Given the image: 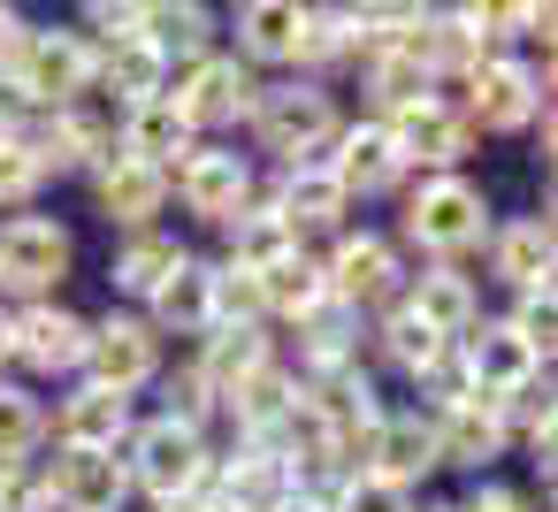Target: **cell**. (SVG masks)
Masks as SVG:
<instances>
[{
    "label": "cell",
    "instance_id": "cell-1",
    "mask_svg": "<svg viewBox=\"0 0 558 512\" xmlns=\"http://www.w3.org/2000/svg\"><path fill=\"white\" fill-rule=\"evenodd\" d=\"M253 138H260V154H276L283 169H314V161H329V146H337V100H329V85L322 77H291V85H260V100H253Z\"/></svg>",
    "mask_w": 558,
    "mask_h": 512
},
{
    "label": "cell",
    "instance_id": "cell-2",
    "mask_svg": "<svg viewBox=\"0 0 558 512\" xmlns=\"http://www.w3.org/2000/svg\"><path fill=\"white\" fill-rule=\"evenodd\" d=\"M405 237L428 253V260H459L489 237V199L474 176H421L405 192Z\"/></svg>",
    "mask_w": 558,
    "mask_h": 512
},
{
    "label": "cell",
    "instance_id": "cell-3",
    "mask_svg": "<svg viewBox=\"0 0 558 512\" xmlns=\"http://www.w3.org/2000/svg\"><path fill=\"white\" fill-rule=\"evenodd\" d=\"M459 108L474 131H535L550 115V85L535 62L520 54H482L466 77H459Z\"/></svg>",
    "mask_w": 558,
    "mask_h": 512
},
{
    "label": "cell",
    "instance_id": "cell-4",
    "mask_svg": "<svg viewBox=\"0 0 558 512\" xmlns=\"http://www.w3.org/2000/svg\"><path fill=\"white\" fill-rule=\"evenodd\" d=\"M70 268H77V237L54 215H9L0 222V291L39 306L70 283Z\"/></svg>",
    "mask_w": 558,
    "mask_h": 512
},
{
    "label": "cell",
    "instance_id": "cell-5",
    "mask_svg": "<svg viewBox=\"0 0 558 512\" xmlns=\"http://www.w3.org/2000/svg\"><path fill=\"white\" fill-rule=\"evenodd\" d=\"M207 436L199 428H177V420H131V436H123V474H131V489H146L154 504L161 497H192L199 489V474H207Z\"/></svg>",
    "mask_w": 558,
    "mask_h": 512
},
{
    "label": "cell",
    "instance_id": "cell-6",
    "mask_svg": "<svg viewBox=\"0 0 558 512\" xmlns=\"http://www.w3.org/2000/svg\"><path fill=\"white\" fill-rule=\"evenodd\" d=\"M192 131H230V123H245L253 115V100H260V77L238 62V54H199V62H177L169 70V93H161Z\"/></svg>",
    "mask_w": 558,
    "mask_h": 512
},
{
    "label": "cell",
    "instance_id": "cell-7",
    "mask_svg": "<svg viewBox=\"0 0 558 512\" xmlns=\"http://www.w3.org/2000/svg\"><path fill=\"white\" fill-rule=\"evenodd\" d=\"M322 291L337 306H352V314H383L405 291V260H398V245L383 230H344L329 245V260H322Z\"/></svg>",
    "mask_w": 558,
    "mask_h": 512
},
{
    "label": "cell",
    "instance_id": "cell-8",
    "mask_svg": "<svg viewBox=\"0 0 558 512\" xmlns=\"http://www.w3.org/2000/svg\"><path fill=\"white\" fill-rule=\"evenodd\" d=\"M383 131H390V146H398V161L421 169V176H459V161L474 154V123H466V108H459L451 93H428V100L398 108Z\"/></svg>",
    "mask_w": 558,
    "mask_h": 512
},
{
    "label": "cell",
    "instance_id": "cell-9",
    "mask_svg": "<svg viewBox=\"0 0 558 512\" xmlns=\"http://www.w3.org/2000/svg\"><path fill=\"white\" fill-rule=\"evenodd\" d=\"M169 192L184 199V215H192V222L230 230V222L253 207V161H245L238 146H192V154H184V169L169 176Z\"/></svg>",
    "mask_w": 558,
    "mask_h": 512
},
{
    "label": "cell",
    "instance_id": "cell-10",
    "mask_svg": "<svg viewBox=\"0 0 558 512\" xmlns=\"http://www.w3.org/2000/svg\"><path fill=\"white\" fill-rule=\"evenodd\" d=\"M93 390H116V398H131V390H146L154 375H161V337L146 329V314H100L93 329H85V367H77Z\"/></svg>",
    "mask_w": 558,
    "mask_h": 512
},
{
    "label": "cell",
    "instance_id": "cell-11",
    "mask_svg": "<svg viewBox=\"0 0 558 512\" xmlns=\"http://www.w3.org/2000/svg\"><path fill=\"white\" fill-rule=\"evenodd\" d=\"M85 314L39 298V306H16L9 314V359H24L32 375H77L85 367Z\"/></svg>",
    "mask_w": 558,
    "mask_h": 512
},
{
    "label": "cell",
    "instance_id": "cell-12",
    "mask_svg": "<svg viewBox=\"0 0 558 512\" xmlns=\"http://www.w3.org/2000/svg\"><path fill=\"white\" fill-rule=\"evenodd\" d=\"M451 352H459V375H466V390H474V398H505V390H520V382H535V375H543V359H535L505 321H474Z\"/></svg>",
    "mask_w": 558,
    "mask_h": 512
},
{
    "label": "cell",
    "instance_id": "cell-13",
    "mask_svg": "<svg viewBox=\"0 0 558 512\" xmlns=\"http://www.w3.org/2000/svg\"><path fill=\"white\" fill-rule=\"evenodd\" d=\"M131 398H116V390H93V382H77L54 413H47V436L62 443V451H123V436H131Z\"/></svg>",
    "mask_w": 558,
    "mask_h": 512
},
{
    "label": "cell",
    "instance_id": "cell-14",
    "mask_svg": "<svg viewBox=\"0 0 558 512\" xmlns=\"http://www.w3.org/2000/svg\"><path fill=\"white\" fill-rule=\"evenodd\" d=\"M428 436H436V466H466L482 474L489 459H505V420L489 398H451L428 413Z\"/></svg>",
    "mask_w": 558,
    "mask_h": 512
},
{
    "label": "cell",
    "instance_id": "cell-15",
    "mask_svg": "<svg viewBox=\"0 0 558 512\" xmlns=\"http://www.w3.org/2000/svg\"><path fill=\"white\" fill-rule=\"evenodd\" d=\"M47 481H54V512H123L131 497L123 451H54Z\"/></svg>",
    "mask_w": 558,
    "mask_h": 512
},
{
    "label": "cell",
    "instance_id": "cell-16",
    "mask_svg": "<svg viewBox=\"0 0 558 512\" xmlns=\"http://www.w3.org/2000/svg\"><path fill=\"white\" fill-rule=\"evenodd\" d=\"M329 176L344 184V199H375V192L405 184V161H398L390 131L367 115V123H344V131H337V146H329Z\"/></svg>",
    "mask_w": 558,
    "mask_h": 512
},
{
    "label": "cell",
    "instance_id": "cell-17",
    "mask_svg": "<svg viewBox=\"0 0 558 512\" xmlns=\"http://www.w3.org/2000/svg\"><path fill=\"white\" fill-rule=\"evenodd\" d=\"M268 207L291 222L299 245H306V237H344V215H352V199H344V184L329 176V161H314V169H283V184H276Z\"/></svg>",
    "mask_w": 558,
    "mask_h": 512
},
{
    "label": "cell",
    "instance_id": "cell-18",
    "mask_svg": "<svg viewBox=\"0 0 558 512\" xmlns=\"http://www.w3.org/2000/svg\"><path fill=\"white\" fill-rule=\"evenodd\" d=\"M116 146H123V161L177 176V169H184V154L199 146V131H192V123H184L169 100H138V108H123V123H116Z\"/></svg>",
    "mask_w": 558,
    "mask_h": 512
},
{
    "label": "cell",
    "instance_id": "cell-19",
    "mask_svg": "<svg viewBox=\"0 0 558 512\" xmlns=\"http://www.w3.org/2000/svg\"><path fill=\"white\" fill-rule=\"evenodd\" d=\"M550 268H558V237H550V215H520L505 230H489V276L505 291H550Z\"/></svg>",
    "mask_w": 558,
    "mask_h": 512
},
{
    "label": "cell",
    "instance_id": "cell-20",
    "mask_svg": "<svg viewBox=\"0 0 558 512\" xmlns=\"http://www.w3.org/2000/svg\"><path fill=\"white\" fill-rule=\"evenodd\" d=\"M367 474L390 489H421V474H436V436L428 413H383L367 436Z\"/></svg>",
    "mask_w": 558,
    "mask_h": 512
},
{
    "label": "cell",
    "instance_id": "cell-21",
    "mask_svg": "<svg viewBox=\"0 0 558 512\" xmlns=\"http://www.w3.org/2000/svg\"><path fill=\"white\" fill-rule=\"evenodd\" d=\"M146 329L154 337H207L215 329V260L184 253V268L146 298Z\"/></svg>",
    "mask_w": 558,
    "mask_h": 512
},
{
    "label": "cell",
    "instance_id": "cell-22",
    "mask_svg": "<svg viewBox=\"0 0 558 512\" xmlns=\"http://www.w3.org/2000/svg\"><path fill=\"white\" fill-rule=\"evenodd\" d=\"M93 199H100L108 230L138 237V230H154V215L169 207V176H161V169H138V161H108V169L93 176Z\"/></svg>",
    "mask_w": 558,
    "mask_h": 512
},
{
    "label": "cell",
    "instance_id": "cell-23",
    "mask_svg": "<svg viewBox=\"0 0 558 512\" xmlns=\"http://www.w3.org/2000/svg\"><path fill=\"white\" fill-rule=\"evenodd\" d=\"M268 359H276V337H268V329H207L199 352H192L199 382L215 390V413H222V398H230L238 382H253Z\"/></svg>",
    "mask_w": 558,
    "mask_h": 512
},
{
    "label": "cell",
    "instance_id": "cell-24",
    "mask_svg": "<svg viewBox=\"0 0 558 512\" xmlns=\"http://www.w3.org/2000/svg\"><path fill=\"white\" fill-rule=\"evenodd\" d=\"M405 306H413V321H428L444 344H459L474 321H482V298H474V283L459 276V268H428V276H405V291H398Z\"/></svg>",
    "mask_w": 558,
    "mask_h": 512
},
{
    "label": "cell",
    "instance_id": "cell-25",
    "mask_svg": "<svg viewBox=\"0 0 558 512\" xmlns=\"http://www.w3.org/2000/svg\"><path fill=\"white\" fill-rule=\"evenodd\" d=\"M138 39L177 70V62L215 54V16L199 9V0H146V9H138Z\"/></svg>",
    "mask_w": 558,
    "mask_h": 512
},
{
    "label": "cell",
    "instance_id": "cell-26",
    "mask_svg": "<svg viewBox=\"0 0 558 512\" xmlns=\"http://www.w3.org/2000/svg\"><path fill=\"white\" fill-rule=\"evenodd\" d=\"M299 32H306L299 0H245L238 9V62L245 70H260V62H291L299 70Z\"/></svg>",
    "mask_w": 558,
    "mask_h": 512
},
{
    "label": "cell",
    "instance_id": "cell-27",
    "mask_svg": "<svg viewBox=\"0 0 558 512\" xmlns=\"http://www.w3.org/2000/svg\"><path fill=\"white\" fill-rule=\"evenodd\" d=\"M291 405H299V375H291L283 359H268L253 382H238V390L222 398V413L238 420V443H268V436L283 428Z\"/></svg>",
    "mask_w": 558,
    "mask_h": 512
},
{
    "label": "cell",
    "instance_id": "cell-28",
    "mask_svg": "<svg viewBox=\"0 0 558 512\" xmlns=\"http://www.w3.org/2000/svg\"><path fill=\"white\" fill-rule=\"evenodd\" d=\"M375 352H383V359H390L405 382H421L428 367H444V359H451V344H444L428 321H413V306H405V298L375 314Z\"/></svg>",
    "mask_w": 558,
    "mask_h": 512
},
{
    "label": "cell",
    "instance_id": "cell-29",
    "mask_svg": "<svg viewBox=\"0 0 558 512\" xmlns=\"http://www.w3.org/2000/svg\"><path fill=\"white\" fill-rule=\"evenodd\" d=\"M291 329H299V375H306V367H344V359H360V314L337 306V298H314Z\"/></svg>",
    "mask_w": 558,
    "mask_h": 512
},
{
    "label": "cell",
    "instance_id": "cell-30",
    "mask_svg": "<svg viewBox=\"0 0 558 512\" xmlns=\"http://www.w3.org/2000/svg\"><path fill=\"white\" fill-rule=\"evenodd\" d=\"M177 268H184V245H177L169 230H138V237H123V253H116L108 283H116L123 298H154Z\"/></svg>",
    "mask_w": 558,
    "mask_h": 512
},
{
    "label": "cell",
    "instance_id": "cell-31",
    "mask_svg": "<svg viewBox=\"0 0 558 512\" xmlns=\"http://www.w3.org/2000/svg\"><path fill=\"white\" fill-rule=\"evenodd\" d=\"M222 237H230V268H245V276H268L276 260L306 253V245L291 237V222H283L276 207H245V215H238V222H230Z\"/></svg>",
    "mask_w": 558,
    "mask_h": 512
},
{
    "label": "cell",
    "instance_id": "cell-32",
    "mask_svg": "<svg viewBox=\"0 0 558 512\" xmlns=\"http://www.w3.org/2000/svg\"><path fill=\"white\" fill-rule=\"evenodd\" d=\"M436 93V77L413 62V54H367V100H375V123H390L398 108H413V100H428Z\"/></svg>",
    "mask_w": 558,
    "mask_h": 512
},
{
    "label": "cell",
    "instance_id": "cell-33",
    "mask_svg": "<svg viewBox=\"0 0 558 512\" xmlns=\"http://www.w3.org/2000/svg\"><path fill=\"white\" fill-rule=\"evenodd\" d=\"M360 54V9H306V32H299V70H329V62H352Z\"/></svg>",
    "mask_w": 558,
    "mask_h": 512
},
{
    "label": "cell",
    "instance_id": "cell-34",
    "mask_svg": "<svg viewBox=\"0 0 558 512\" xmlns=\"http://www.w3.org/2000/svg\"><path fill=\"white\" fill-rule=\"evenodd\" d=\"M314 298H329V291H322V260H314V253H291V260H276V268L260 276V306H268V314H283V321H299Z\"/></svg>",
    "mask_w": 558,
    "mask_h": 512
},
{
    "label": "cell",
    "instance_id": "cell-35",
    "mask_svg": "<svg viewBox=\"0 0 558 512\" xmlns=\"http://www.w3.org/2000/svg\"><path fill=\"white\" fill-rule=\"evenodd\" d=\"M47 443V405L16 382H0V459H39Z\"/></svg>",
    "mask_w": 558,
    "mask_h": 512
},
{
    "label": "cell",
    "instance_id": "cell-36",
    "mask_svg": "<svg viewBox=\"0 0 558 512\" xmlns=\"http://www.w3.org/2000/svg\"><path fill=\"white\" fill-rule=\"evenodd\" d=\"M268 321V306H260V276H245V268H215V329H260Z\"/></svg>",
    "mask_w": 558,
    "mask_h": 512
},
{
    "label": "cell",
    "instance_id": "cell-37",
    "mask_svg": "<svg viewBox=\"0 0 558 512\" xmlns=\"http://www.w3.org/2000/svg\"><path fill=\"white\" fill-rule=\"evenodd\" d=\"M161 420H177V428H199V436H207V420H215V390L199 382V367H192V359L161 382Z\"/></svg>",
    "mask_w": 558,
    "mask_h": 512
},
{
    "label": "cell",
    "instance_id": "cell-38",
    "mask_svg": "<svg viewBox=\"0 0 558 512\" xmlns=\"http://www.w3.org/2000/svg\"><path fill=\"white\" fill-rule=\"evenodd\" d=\"M0 512H54L47 459H0Z\"/></svg>",
    "mask_w": 558,
    "mask_h": 512
},
{
    "label": "cell",
    "instance_id": "cell-39",
    "mask_svg": "<svg viewBox=\"0 0 558 512\" xmlns=\"http://www.w3.org/2000/svg\"><path fill=\"white\" fill-rule=\"evenodd\" d=\"M39 184H47V169L32 161L24 131H0V207H24V199H32Z\"/></svg>",
    "mask_w": 558,
    "mask_h": 512
},
{
    "label": "cell",
    "instance_id": "cell-40",
    "mask_svg": "<svg viewBox=\"0 0 558 512\" xmlns=\"http://www.w3.org/2000/svg\"><path fill=\"white\" fill-rule=\"evenodd\" d=\"M505 329H512V337H520V344L550 367V344H558V306H550V291H527V298L505 314Z\"/></svg>",
    "mask_w": 558,
    "mask_h": 512
},
{
    "label": "cell",
    "instance_id": "cell-41",
    "mask_svg": "<svg viewBox=\"0 0 558 512\" xmlns=\"http://www.w3.org/2000/svg\"><path fill=\"white\" fill-rule=\"evenodd\" d=\"M337 512H421V504H413V489H390V481H375V474H360V481H344V497H337Z\"/></svg>",
    "mask_w": 558,
    "mask_h": 512
},
{
    "label": "cell",
    "instance_id": "cell-42",
    "mask_svg": "<svg viewBox=\"0 0 558 512\" xmlns=\"http://www.w3.org/2000/svg\"><path fill=\"white\" fill-rule=\"evenodd\" d=\"M459 512H535V497H520V489H505V481H474V489L459 497Z\"/></svg>",
    "mask_w": 558,
    "mask_h": 512
},
{
    "label": "cell",
    "instance_id": "cell-43",
    "mask_svg": "<svg viewBox=\"0 0 558 512\" xmlns=\"http://www.w3.org/2000/svg\"><path fill=\"white\" fill-rule=\"evenodd\" d=\"M16 32H24V16L9 9V0H0V54H9V47H16Z\"/></svg>",
    "mask_w": 558,
    "mask_h": 512
},
{
    "label": "cell",
    "instance_id": "cell-44",
    "mask_svg": "<svg viewBox=\"0 0 558 512\" xmlns=\"http://www.w3.org/2000/svg\"><path fill=\"white\" fill-rule=\"evenodd\" d=\"M154 512H215V504H199V497H161Z\"/></svg>",
    "mask_w": 558,
    "mask_h": 512
},
{
    "label": "cell",
    "instance_id": "cell-45",
    "mask_svg": "<svg viewBox=\"0 0 558 512\" xmlns=\"http://www.w3.org/2000/svg\"><path fill=\"white\" fill-rule=\"evenodd\" d=\"M276 512H322V504H306V497H299V489H291V497H283V504H276Z\"/></svg>",
    "mask_w": 558,
    "mask_h": 512
},
{
    "label": "cell",
    "instance_id": "cell-46",
    "mask_svg": "<svg viewBox=\"0 0 558 512\" xmlns=\"http://www.w3.org/2000/svg\"><path fill=\"white\" fill-rule=\"evenodd\" d=\"M421 512H459V504H421Z\"/></svg>",
    "mask_w": 558,
    "mask_h": 512
}]
</instances>
